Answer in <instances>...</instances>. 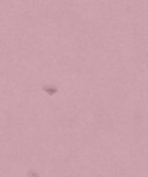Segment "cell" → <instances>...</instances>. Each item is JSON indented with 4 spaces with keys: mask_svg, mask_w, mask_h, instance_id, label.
Segmentation results:
<instances>
[{
    "mask_svg": "<svg viewBox=\"0 0 148 177\" xmlns=\"http://www.w3.org/2000/svg\"><path fill=\"white\" fill-rule=\"evenodd\" d=\"M41 88H43V91H45L49 97L56 95L57 91H58L57 86H54V85H43V87H41Z\"/></svg>",
    "mask_w": 148,
    "mask_h": 177,
    "instance_id": "obj_1",
    "label": "cell"
},
{
    "mask_svg": "<svg viewBox=\"0 0 148 177\" xmlns=\"http://www.w3.org/2000/svg\"><path fill=\"white\" fill-rule=\"evenodd\" d=\"M27 177H40V173L37 172V170L31 169V170H28L27 172Z\"/></svg>",
    "mask_w": 148,
    "mask_h": 177,
    "instance_id": "obj_2",
    "label": "cell"
}]
</instances>
